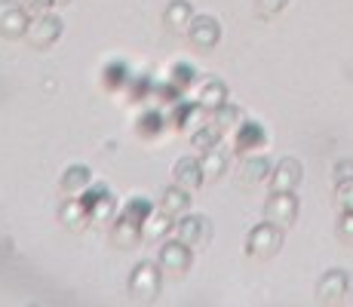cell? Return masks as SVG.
<instances>
[{"instance_id":"7","label":"cell","mask_w":353,"mask_h":307,"mask_svg":"<svg viewBox=\"0 0 353 307\" xmlns=\"http://www.w3.org/2000/svg\"><path fill=\"white\" fill-rule=\"evenodd\" d=\"M188 37H191V43L196 46V50H212L215 43L221 40V25L219 19L212 16H194L191 25H188Z\"/></svg>"},{"instance_id":"28","label":"cell","mask_w":353,"mask_h":307,"mask_svg":"<svg viewBox=\"0 0 353 307\" xmlns=\"http://www.w3.org/2000/svg\"><path fill=\"white\" fill-rule=\"evenodd\" d=\"M243 181L246 184H258V181H264L270 175V163L264 160V157H252V160H246L243 163Z\"/></svg>"},{"instance_id":"11","label":"cell","mask_w":353,"mask_h":307,"mask_svg":"<svg viewBox=\"0 0 353 307\" xmlns=\"http://www.w3.org/2000/svg\"><path fill=\"white\" fill-rule=\"evenodd\" d=\"M172 181L181 184V188H188V190H196L203 181H206V175H203V163L194 160V157H181V160H175Z\"/></svg>"},{"instance_id":"18","label":"cell","mask_w":353,"mask_h":307,"mask_svg":"<svg viewBox=\"0 0 353 307\" xmlns=\"http://www.w3.org/2000/svg\"><path fill=\"white\" fill-rule=\"evenodd\" d=\"M188 206H191V190L181 188V184H172V188H166V194L160 197V209H166L169 215H185Z\"/></svg>"},{"instance_id":"20","label":"cell","mask_w":353,"mask_h":307,"mask_svg":"<svg viewBox=\"0 0 353 307\" xmlns=\"http://www.w3.org/2000/svg\"><path fill=\"white\" fill-rule=\"evenodd\" d=\"M151 212H154V203L148 200V197H129L123 206H120V218L139 224V228H145V221H148Z\"/></svg>"},{"instance_id":"27","label":"cell","mask_w":353,"mask_h":307,"mask_svg":"<svg viewBox=\"0 0 353 307\" xmlns=\"http://www.w3.org/2000/svg\"><path fill=\"white\" fill-rule=\"evenodd\" d=\"M221 135H225V132H221L215 123H203L196 132H191V145L200 148V151H209V148H215L221 141Z\"/></svg>"},{"instance_id":"25","label":"cell","mask_w":353,"mask_h":307,"mask_svg":"<svg viewBox=\"0 0 353 307\" xmlns=\"http://www.w3.org/2000/svg\"><path fill=\"white\" fill-rule=\"evenodd\" d=\"M166 80H169L172 86H179L181 92H185V90H191V86L196 83V68L191 65V61H175V65L169 68Z\"/></svg>"},{"instance_id":"17","label":"cell","mask_w":353,"mask_h":307,"mask_svg":"<svg viewBox=\"0 0 353 307\" xmlns=\"http://www.w3.org/2000/svg\"><path fill=\"white\" fill-rule=\"evenodd\" d=\"M172 215L166 212V209H160V212H151L145 221V228H141V240L145 243H163L169 234V228H172Z\"/></svg>"},{"instance_id":"6","label":"cell","mask_w":353,"mask_h":307,"mask_svg":"<svg viewBox=\"0 0 353 307\" xmlns=\"http://www.w3.org/2000/svg\"><path fill=\"white\" fill-rule=\"evenodd\" d=\"M298 218V200L292 190H274L268 203H264V221L276 224V228H289L292 221Z\"/></svg>"},{"instance_id":"1","label":"cell","mask_w":353,"mask_h":307,"mask_svg":"<svg viewBox=\"0 0 353 307\" xmlns=\"http://www.w3.org/2000/svg\"><path fill=\"white\" fill-rule=\"evenodd\" d=\"M160 279H163V268L154 261H141L132 268L129 274V292L139 301H154L160 295Z\"/></svg>"},{"instance_id":"24","label":"cell","mask_w":353,"mask_h":307,"mask_svg":"<svg viewBox=\"0 0 353 307\" xmlns=\"http://www.w3.org/2000/svg\"><path fill=\"white\" fill-rule=\"evenodd\" d=\"M141 240V228L132 221H126V218H114V243L120 246V249H132L135 243Z\"/></svg>"},{"instance_id":"8","label":"cell","mask_w":353,"mask_h":307,"mask_svg":"<svg viewBox=\"0 0 353 307\" xmlns=\"http://www.w3.org/2000/svg\"><path fill=\"white\" fill-rule=\"evenodd\" d=\"M209 234H212V228H209L206 215H181V221H175V237L181 243H188L191 249L194 246H206Z\"/></svg>"},{"instance_id":"5","label":"cell","mask_w":353,"mask_h":307,"mask_svg":"<svg viewBox=\"0 0 353 307\" xmlns=\"http://www.w3.org/2000/svg\"><path fill=\"white\" fill-rule=\"evenodd\" d=\"M191 261H194V252H191V246H188V243H181L179 237H175V240H163V246H160V268H163V274L181 277V274H188Z\"/></svg>"},{"instance_id":"33","label":"cell","mask_w":353,"mask_h":307,"mask_svg":"<svg viewBox=\"0 0 353 307\" xmlns=\"http://www.w3.org/2000/svg\"><path fill=\"white\" fill-rule=\"evenodd\" d=\"M286 3L289 0H258V12H261V16H274V12H280Z\"/></svg>"},{"instance_id":"12","label":"cell","mask_w":353,"mask_h":307,"mask_svg":"<svg viewBox=\"0 0 353 307\" xmlns=\"http://www.w3.org/2000/svg\"><path fill=\"white\" fill-rule=\"evenodd\" d=\"M92 184V172L90 166H83V163H74V166H68L62 172V181H59V188L65 190V197H80L86 188Z\"/></svg>"},{"instance_id":"15","label":"cell","mask_w":353,"mask_h":307,"mask_svg":"<svg viewBox=\"0 0 353 307\" xmlns=\"http://www.w3.org/2000/svg\"><path fill=\"white\" fill-rule=\"evenodd\" d=\"M59 218H62V224L65 228H71V230H83L86 221H92L90 209L83 206L80 197H68V200L62 203V209H59Z\"/></svg>"},{"instance_id":"3","label":"cell","mask_w":353,"mask_h":307,"mask_svg":"<svg viewBox=\"0 0 353 307\" xmlns=\"http://www.w3.org/2000/svg\"><path fill=\"white\" fill-rule=\"evenodd\" d=\"M59 37H62V19L52 16V12L34 16L31 25H28V31H25V40H28L34 50H50Z\"/></svg>"},{"instance_id":"34","label":"cell","mask_w":353,"mask_h":307,"mask_svg":"<svg viewBox=\"0 0 353 307\" xmlns=\"http://www.w3.org/2000/svg\"><path fill=\"white\" fill-rule=\"evenodd\" d=\"M68 3H71V0H56V6H68Z\"/></svg>"},{"instance_id":"29","label":"cell","mask_w":353,"mask_h":307,"mask_svg":"<svg viewBox=\"0 0 353 307\" xmlns=\"http://www.w3.org/2000/svg\"><path fill=\"white\" fill-rule=\"evenodd\" d=\"M240 120H243V114H240V108H234V105H221V108H215L212 111V123L221 129V132H228V129H234V126H240Z\"/></svg>"},{"instance_id":"19","label":"cell","mask_w":353,"mask_h":307,"mask_svg":"<svg viewBox=\"0 0 353 307\" xmlns=\"http://www.w3.org/2000/svg\"><path fill=\"white\" fill-rule=\"evenodd\" d=\"M129 80H132V74H129L126 61H108L105 71H101V86H105L108 92H117V90H126Z\"/></svg>"},{"instance_id":"16","label":"cell","mask_w":353,"mask_h":307,"mask_svg":"<svg viewBox=\"0 0 353 307\" xmlns=\"http://www.w3.org/2000/svg\"><path fill=\"white\" fill-rule=\"evenodd\" d=\"M194 101H196V105H203L206 111H215V108H221L228 101V86L221 83V80H215V77L203 80Z\"/></svg>"},{"instance_id":"9","label":"cell","mask_w":353,"mask_h":307,"mask_svg":"<svg viewBox=\"0 0 353 307\" xmlns=\"http://www.w3.org/2000/svg\"><path fill=\"white\" fill-rule=\"evenodd\" d=\"M203 111L206 108L203 105H196V101H185V99H179L172 105V114H169V123H172L179 132H196V129L203 126Z\"/></svg>"},{"instance_id":"32","label":"cell","mask_w":353,"mask_h":307,"mask_svg":"<svg viewBox=\"0 0 353 307\" xmlns=\"http://www.w3.org/2000/svg\"><path fill=\"white\" fill-rule=\"evenodd\" d=\"M25 3V10L31 12V19L34 16H43V12H50L52 6H56V0H22Z\"/></svg>"},{"instance_id":"22","label":"cell","mask_w":353,"mask_h":307,"mask_svg":"<svg viewBox=\"0 0 353 307\" xmlns=\"http://www.w3.org/2000/svg\"><path fill=\"white\" fill-rule=\"evenodd\" d=\"M203 175H206V181H215V179H221L225 175V169H228V154L221 151V145H215V148H209V151H203Z\"/></svg>"},{"instance_id":"21","label":"cell","mask_w":353,"mask_h":307,"mask_svg":"<svg viewBox=\"0 0 353 307\" xmlns=\"http://www.w3.org/2000/svg\"><path fill=\"white\" fill-rule=\"evenodd\" d=\"M166 25L172 31H188V25H191L194 19V10H191V0H172V3L166 6Z\"/></svg>"},{"instance_id":"23","label":"cell","mask_w":353,"mask_h":307,"mask_svg":"<svg viewBox=\"0 0 353 307\" xmlns=\"http://www.w3.org/2000/svg\"><path fill=\"white\" fill-rule=\"evenodd\" d=\"M344 292H347V277H344V270H329V274L320 279L323 301H338V298H344Z\"/></svg>"},{"instance_id":"31","label":"cell","mask_w":353,"mask_h":307,"mask_svg":"<svg viewBox=\"0 0 353 307\" xmlns=\"http://www.w3.org/2000/svg\"><path fill=\"white\" fill-rule=\"evenodd\" d=\"M338 206H341L344 212H353V175L347 181L338 184Z\"/></svg>"},{"instance_id":"14","label":"cell","mask_w":353,"mask_h":307,"mask_svg":"<svg viewBox=\"0 0 353 307\" xmlns=\"http://www.w3.org/2000/svg\"><path fill=\"white\" fill-rule=\"evenodd\" d=\"M166 123H169L166 114L157 111V108H148V111L135 120V135L145 139V141H154V139H160V135L166 132Z\"/></svg>"},{"instance_id":"30","label":"cell","mask_w":353,"mask_h":307,"mask_svg":"<svg viewBox=\"0 0 353 307\" xmlns=\"http://www.w3.org/2000/svg\"><path fill=\"white\" fill-rule=\"evenodd\" d=\"M151 86H154V80H148V77H132V80H129V86H126V92H129V99H132V101H139V99H148Z\"/></svg>"},{"instance_id":"26","label":"cell","mask_w":353,"mask_h":307,"mask_svg":"<svg viewBox=\"0 0 353 307\" xmlns=\"http://www.w3.org/2000/svg\"><path fill=\"white\" fill-rule=\"evenodd\" d=\"M92 221H101V224H111L114 218L120 215V209H117V197L111 194V190H108V194H101L99 197V203L96 206H92Z\"/></svg>"},{"instance_id":"4","label":"cell","mask_w":353,"mask_h":307,"mask_svg":"<svg viewBox=\"0 0 353 307\" xmlns=\"http://www.w3.org/2000/svg\"><path fill=\"white\" fill-rule=\"evenodd\" d=\"M28 25H31V12L25 10V3L0 0V37H6V40L25 37Z\"/></svg>"},{"instance_id":"10","label":"cell","mask_w":353,"mask_h":307,"mask_svg":"<svg viewBox=\"0 0 353 307\" xmlns=\"http://www.w3.org/2000/svg\"><path fill=\"white\" fill-rule=\"evenodd\" d=\"M236 151L240 154H249V151H258V148L268 145V132H264L261 123L255 120H243L240 126H236V139H234Z\"/></svg>"},{"instance_id":"2","label":"cell","mask_w":353,"mask_h":307,"mask_svg":"<svg viewBox=\"0 0 353 307\" xmlns=\"http://www.w3.org/2000/svg\"><path fill=\"white\" fill-rule=\"evenodd\" d=\"M280 246H283V234H280V228H276V224H270V221L255 224V228L249 230V237H246V252L252 258L276 255V249H280Z\"/></svg>"},{"instance_id":"13","label":"cell","mask_w":353,"mask_h":307,"mask_svg":"<svg viewBox=\"0 0 353 307\" xmlns=\"http://www.w3.org/2000/svg\"><path fill=\"white\" fill-rule=\"evenodd\" d=\"M301 181V163L286 157V160H280L274 166V172H270V188L274 190H295V184Z\"/></svg>"}]
</instances>
